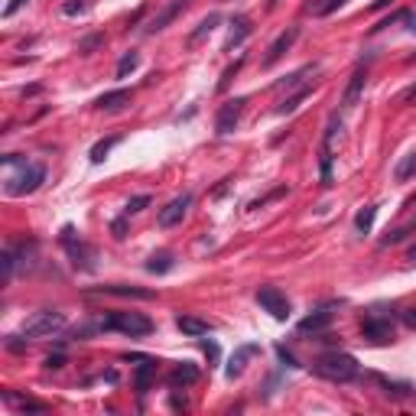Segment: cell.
<instances>
[{
    "mask_svg": "<svg viewBox=\"0 0 416 416\" xmlns=\"http://www.w3.org/2000/svg\"><path fill=\"white\" fill-rule=\"evenodd\" d=\"M322 380H332V384H348V380L358 378V361L351 355H345V351H329V355H322L312 365Z\"/></svg>",
    "mask_w": 416,
    "mask_h": 416,
    "instance_id": "1",
    "label": "cell"
},
{
    "mask_svg": "<svg viewBox=\"0 0 416 416\" xmlns=\"http://www.w3.org/2000/svg\"><path fill=\"white\" fill-rule=\"evenodd\" d=\"M101 329L140 338V335H150L153 332V319L143 316V312H111L108 319H101Z\"/></svg>",
    "mask_w": 416,
    "mask_h": 416,
    "instance_id": "2",
    "label": "cell"
},
{
    "mask_svg": "<svg viewBox=\"0 0 416 416\" xmlns=\"http://www.w3.org/2000/svg\"><path fill=\"white\" fill-rule=\"evenodd\" d=\"M62 325H65V316L62 312H56V309H39V312H33L23 322V335L26 338H46L52 332H59Z\"/></svg>",
    "mask_w": 416,
    "mask_h": 416,
    "instance_id": "3",
    "label": "cell"
},
{
    "mask_svg": "<svg viewBox=\"0 0 416 416\" xmlns=\"http://www.w3.org/2000/svg\"><path fill=\"white\" fill-rule=\"evenodd\" d=\"M62 247H65V254L72 257V264L75 267H82V270H95V251L85 244V241H78L75 238V231H72V224H65L62 228Z\"/></svg>",
    "mask_w": 416,
    "mask_h": 416,
    "instance_id": "4",
    "label": "cell"
},
{
    "mask_svg": "<svg viewBox=\"0 0 416 416\" xmlns=\"http://www.w3.org/2000/svg\"><path fill=\"white\" fill-rule=\"evenodd\" d=\"M43 179H46V170H43L39 163H33V166H23V172H20V176L7 179V196H30V192H36L39 185H43Z\"/></svg>",
    "mask_w": 416,
    "mask_h": 416,
    "instance_id": "5",
    "label": "cell"
},
{
    "mask_svg": "<svg viewBox=\"0 0 416 416\" xmlns=\"http://www.w3.org/2000/svg\"><path fill=\"white\" fill-rule=\"evenodd\" d=\"M257 303H260V309L270 312L277 322H286V319H290V299H286V293H280L277 286H260Z\"/></svg>",
    "mask_w": 416,
    "mask_h": 416,
    "instance_id": "6",
    "label": "cell"
},
{
    "mask_svg": "<svg viewBox=\"0 0 416 416\" xmlns=\"http://www.w3.org/2000/svg\"><path fill=\"white\" fill-rule=\"evenodd\" d=\"M247 101L244 98H231V101H224L218 108V117H215V134H231L234 127H238V121H241V111H244Z\"/></svg>",
    "mask_w": 416,
    "mask_h": 416,
    "instance_id": "7",
    "label": "cell"
},
{
    "mask_svg": "<svg viewBox=\"0 0 416 416\" xmlns=\"http://www.w3.org/2000/svg\"><path fill=\"white\" fill-rule=\"evenodd\" d=\"M361 335H365L367 342H374V345L391 342V338H393V325H391V319L367 316V319H365V325H361Z\"/></svg>",
    "mask_w": 416,
    "mask_h": 416,
    "instance_id": "8",
    "label": "cell"
},
{
    "mask_svg": "<svg viewBox=\"0 0 416 416\" xmlns=\"http://www.w3.org/2000/svg\"><path fill=\"white\" fill-rule=\"evenodd\" d=\"M189 205H192V196L189 192H183V196H176L170 202V205L159 211V228H172V224H179V221L185 218V211H189Z\"/></svg>",
    "mask_w": 416,
    "mask_h": 416,
    "instance_id": "9",
    "label": "cell"
},
{
    "mask_svg": "<svg viewBox=\"0 0 416 416\" xmlns=\"http://www.w3.org/2000/svg\"><path fill=\"white\" fill-rule=\"evenodd\" d=\"M296 36H299V30H296V26H290V30H283L280 36H277L273 43H270L267 56H264V69H270V65H277V62H280L283 56H286V49H290V46L296 43Z\"/></svg>",
    "mask_w": 416,
    "mask_h": 416,
    "instance_id": "10",
    "label": "cell"
},
{
    "mask_svg": "<svg viewBox=\"0 0 416 416\" xmlns=\"http://www.w3.org/2000/svg\"><path fill=\"white\" fill-rule=\"evenodd\" d=\"M257 351H260V345H254V342L238 345V348H234V355H231V361H228V367H224V374H228L231 380L241 378V374H244V367H247V361L257 355Z\"/></svg>",
    "mask_w": 416,
    "mask_h": 416,
    "instance_id": "11",
    "label": "cell"
},
{
    "mask_svg": "<svg viewBox=\"0 0 416 416\" xmlns=\"http://www.w3.org/2000/svg\"><path fill=\"white\" fill-rule=\"evenodd\" d=\"M365 82H367V69L361 65V69H355V75H351V82H348V88H345V95H342V108L345 111H351L358 104L361 91H365Z\"/></svg>",
    "mask_w": 416,
    "mask_h": 416,
    "instance_id": "12",
    "label": "cell"
},
{
    "mask_svg": "<svg viewBox=\"0 0 416 416\" xmlns=\"http://www.w3.org/2000/svg\"><path fill=\"white\" fill-rule=\"evenodd\" d=\"M332 316H335V312H332V309H316V312H309V316L303 319V322H299V325H296V329L303 332V335H309V332H312V335H316V332L329 329V325H332Z\"/></svg>",
    "mask_w": 416,
    "mask_h": 416,
    "instance_id": "13",
    "label": "cell"
},
{
    "mask_svg": "<svg viewBox=\"0 0 416 416\" xmlns=\"http://www.w3.org/2000/svg\"><path fill=\"white\" fill-rule=\"evenodd\" d=\"M183 10H185V0H172L170 7H166L163 13H159V16H153V20H150L147 33H159V30H166V26H170L172 20H176V16H179Z\"/></svg>",
    "mask_w": 416,
    "mask_h": 416,
    "instance_id": "14",
    "label": "cell"
},
{
    "mask_svg": "<svg viewBox=\"0 0 416 416\" xmlns=\"http://www.w3.org/2000/svg\"><path fill=\"white\" fill-rule=\"evenodd\" d=\"M247 36H251V20H247V16H234V20H231V33H228V43H224V49L231 52L234 46H241Z\"/></svg>",
    "mask_w": 416,
    "mask_h": 416,
    "instance_id": "15",
    "label": "cell"
},
{
    "mask_svg": "<svg viewBox=\"0 0 416 416\" xmlns=\"http://www.w3.org/2000/svg\"><path fill=\"white\" fill-rule=\"evenodd\" d=\"M176 325H179V332L192 335V338H202V335H208V332H211V325H208V322H202V319H196V316H179V319H176Z\"/></svg>",
    "mask_w": 416,
    "mask_h": 416,
    "instance_id": "16",
    "label": "cell"
},
{
    "mask_svg": "<svg viewBox=\"0 0 416 416\" xmlns=\"http://www.w3.org/2000/svg\"><path fill=\"white\" fill-rule=\"evenodd\" d=\"M198 380V367L196 365H179L176 371L170 374V387H189Z\"/></svg>",
    "mask_w": 416,
    "mask_h": 416,
    "instance_id": "17",
    "label": "cell"
},
{
    "mask_svg": "<svg viewBox=\"0 0 416 416\" xmlns=\"http://www.w3.org/2000/svg\"><path fill=\"white\" fill-rule=\"evenodd\" d=\"M130 101V91L127 88H117V91H108V95H101L95 104H98L101 111H117V108H124Z\"/></svg>",
    "mask_w": 416,
    "mask_h": 416,
    "instance_id": "18",
    "label": "cell"
},
{
    "mask_svg": "<svg viewBox=\"0 0 416 416\" xmlns=\"http://www.w3.org/2000/svg\"><path fill=\"white\" fill-rule=\"evenodd\" d=\"M157 374V365L150 361V358H140V365H137V393H147L150 391V380Z\"/></svg>",
    "mask_w": 416,
    "mask_h": 416,
    "instance_id": "19",
    "label": "cell"
},
{
    "mask_svg": "<svg viewBox=\"0 0 416 416\" xmlns=\"http://www.w3.org/2000/svg\"><path fill=\"white\" fill-rule=\"evenodd\" d=\"M101 293L134 296V299H153V293H150V290H140V286H124V283H114V286H101Z\"/></svg>",
    "mask_w": 416,
    "mask_h": 416,
    "instance_id": "20",
    "label": "cell"
},
{
    "mask_svg": "<svg viewBox=\"0 0 416 416\" xmlns=\"http://www.w3.org/2000/svg\"><path fill=\"white\" fill-rule=\"evenodd\" d=\"M374 218H378V208H374V205H365V208H361V211L355 215L358 234H371V228H374Z\"/></svg>",
    "mask_w": 416,
    "mask_h": 416,
    "instance_id": "21",
    "label": "cell"
},
{
    "mask_svg": "<svg viewBox=\"0 0 416 416\" xmlns=\"http://www.w3.org/2000/svg\"><path fill=\"white\" fill-rule=\"evenodd\" d=\"M393 176H397V183H406V179H413V176H416V150H413V153H406V157L397 163Z\"/></svg>",
    "mask_w": 416,
    "mask_h": 416,
    "instance_id": "22",
    "label": "cell"
},
{
    "mask_svg": "<svg viewBox=\"0 0 416 416\" xmlns=\"http://www.w3.org/2000/svg\"><path fill=\"white\" fill-rule=\"evenodd\" d=\"M172 264H176V260H172L170 251H159V254H153V257L147 260V270L150 273H170Z\"/></svg>",
    "mask_w": 416,
    "mask_h": 416,
    "instance_id": "23",
    "label": "cell"
},
{
    "mask_svg": "<svg viewBox=\"0 0 416 416\" xmlns=\"http://www.w3.org/2000/svg\"><path fill=\"white\" fill-rule=\"evenodd\" d=\"M117 143H121V137H104V140H98V143L91 147V163H104L108 153L117 147Z\"/></svg>",
    "mask_w": 416,
    "mask_h": 416,
    "instance_id": "24",
    "label": "cell"
},
{
    "mask_svg": "<svg viewBox=\"0 0 416 416\" xmlns=\"http://www.w3.org/2000/svg\"><path fill=\"white\" fill-rule=\"evenodd\" d=\"M218 23H221V16H218V13H208L205 20H202V23H198V30H196V33H192V36H189V46H196L198 39H205L208 33H211V30H215V26H218Z\"/></svg>",
    "mask_w": 416,
    "mask_h": 416,
    "instance_id": "25",
    "label": "cell"
},
{
    "mask_svg": "<svg viewBox=\"0 0 416 416\" xmlns=\"http://www.w3.org/2000/svg\"><path fill=\"white\" fill-rule=\"evenodd\" d=\"M309 95H312V88H309V85H306V88H299L296 95H290V98H286V101L280 104V108H277V114H293V111L299 108V104H303V101H306Z\"/></svg>",
    "mask_w": 416,
    "mask_h": 416,
    "instance_id": "26",
    "label": "cell"
},
{
    "mask_svg": "<svg viewBox=\"0 0 416 416\" xmlns=\"http://www.w3.org/2000/svg\"><path fill=\"white\" fill-rule=\"evenodd\" d=\"M137 65H140V56H137V52H127V56L117 62V78H127V75L134 72Z\"/></svg>",
    "mask_w": 416,
    "mask_h": 416,
    "instance_id": "27",
    "label": "cell"
},
{
    "mask_svg": "<svg viewBox=\"0 0 416 416\" xmlns=\"http://www.w3.org/2000/svg\"><path fill=\"white\" fill-rule=\"evenodd\" d=\"M0 264H3V283H10L13 267H16V251L7 247V251H3V257H0Z\"/></svg>",
    "mask_w": 416,
    "mask_h": 416,
    "instance_id": "28",
    "label": "cell"
},
{
    "mask_svg": "<svg viewBox=\"0 0 416 416\" xmlns=\"http://www.w3.org/2000/svg\"><path fill=\"white\" fill-rule=\"evenodd\" d=\"M342 3H345V0H325V3H312V7H309V13H312V16H329V13L338 10Z\"/></svg>",
    "mask_w": 416,
    "mask_h": 416,
    "instance_id": "29",
    "label": "cell"
},
{
    "mask_svg": "<svg viewBox=\"0 0 416 416\" xmlns=\"http://www.w3.org/2000/svg\"><path fill=\"white\" fill-rule=\"evenodd\" d=\"M147 205H150V196H134L130 202H127V208H124V215L130 218V215H137V211H143Z\"/></svg>",
    "mask_w": 416,
    "mask_h": 416,
    "instance_id": "30",
    "label": "cell"
},
{
    "mask_svg": "<svg viewBox=\"0 0 416 416\" xmlns=\"http://www.w3.org/2000/svg\"><path fill=\"white\" fill-rule=\"evenodd\" d=\"M380 384H384L387 393H393V397H406V393H410V384H397V380H384V378H380Z\"/></svg>",
    "mask_w": 416,
    "mask_h": 416,
    "instance_id": "31",
    "label": "cell"
},
{
    "mask_svg": "<svg viewBox=\"0 0 416 416\" xmlns=\"http://www.w3.org/2000/svg\"><path fill=\"white\" fill-rule=\"evenodd\" d=\"M85 10H88V0H69V3L62 7L65 16H75V13H85Z\"/></svg>",
    "mask_w": 416,
    "mask_h": 416,
    "instance_id": "32",
    "label": "cell"
},
{
    "mask_svg": "<svg viewBox=\"0 0 416 416\" xmlns=\"http://www.w3.org/2000/svg\"><path fill=\"white\" fill-rule=\"evenodd\" d=\"M400 23H406V30L416 33V10H400Z\"/></svg>",
    "mask_w": 416,
    "mask_h": 416,
    "instance_id": "33",
    "label": "cell"
},
{
    "mask_svg": "<svg viewBox=\"0 0 416 416\" xmlns=\"http://www.w3.org/2000/svg\"><path fill=\"white\" fill-rule=\"evenodd\" d=\"M111 231H114L117 241H124V238H127V218H117L114 224H111Z\"/></svg>",
    "mask_w": 416,
    "mask_h": 416,
    "instance_id": "34",
    "label": "cell"
},
{
    "mask_svg": "<svg viewBox=\"0 0 416 416\" xmlns=\"http://www.w3.org/2000/svg\"><path fill=\"white\" fill-rule=\"evenodd\" d=\"M277 358H280V361H283V365H286V367H299V365H296V358L290 355V351H286L283 345H277Z\"/></svg>",
    "mask_w": 416,
    "mask_h": 416,
    "instance_id": "35",
    "label": "cell"
},
{
    "mask_svg": "<svg viewBox=\"0 0 416 416\" xmlns=\"http://www.w3.org/2000/svg\"><path fill=\"white\" fill-rule=\"evenodd\" d=\"M62 365H65V355H62V351H56V355L46 358V367H49V371L52 367H62Z\"/></svg>",
    "mask_w": 416,
    "mask_h": 416,
    "instance_id": "36",
    "label": "cell"
},
{
    "mask_svg": "<svg viewBox=\"0 0 416 416\" xmlns=\"http://www.w3.org/2000/svg\"><path fill=\"white\" fill-rule=\"evenodd\" d=\"M101 39H104V36H88L85 43L78 46V52H91V49H95V46H98V43H101Z\"/></svg>",
    "mask_w": 416,
    "mask_h": 416,
    "instance_id": "37",
    "label": "cell"
},
{
    "mask_svg": "<svg viewBox=\"0 0 416 416\" xmlns=\"http://www.w3.org/2000/svg\"><path fill=\"white\" fill-rule=\"evenodd\" d=\"M23 3H30V0H10V3H7V7H3V16H13V13L20 10V7H23Z\"/></svg>",
    "mask_w": 416,
    "mask_h": 416,
    "instance_id": "38",
    "label": "cell"
},
{
    "mask_svg": "<svg viewBox=\"0 0 416 416\" xmlns=\"http://www.w3.org/2000/svg\"><path fill=\"white\" fill-rule=\"evenodd\" d=\"M238 69H241V59H238V62H234V65H231V69L224 72V78H221V85H218V88H228V82H231V78H234V72H238Z\"/></svg>",
    "mask_w": 416,
    "mask_h": 416,
    "instance_id": "39",
    "label": "cell"
},
{
    "mask_svg": "<svg viewBox=\"0 0 416 416\" xmlns=\"http://www.w3.org/2000/svg\"><path fill=\"white\" fill-rule=\"evenodd\" d=\"M202 348H205V355L211 358V361L218 358V345H215V342H202Z\"/></svg>",
    "mask_w": 416,
    "mask_h": 416,
    "instance_id": "40",
    "label": "cell"
},
{
    "mask_svg": "<svg viewBox=\"0 0 416 416\" xmlns=\"http://www.w3.org/2000/svg\"><path fill=\"white\" fill-rule=\"evenodd\" d=\"M7 348H10V351H23L26 345H23V342H16V335H10V338H7Z\"/></svg>",
    "mask_w": 416,
    "mask_h": 416,
    "instance_id": "41",
    "label": "cell"
},
{
    "mask_svg": "<svg viewBox=\"0 0 416 416\" xmlns=\"http://www.w3.org/2000/svg\"><path fill=\"white\" fill-rule=\"evenodd\" d=\"M404 319H406V325H413V329H416V309H410V312H404Z\"/></svg>",
    "mask_w": 416,
    "mask_h": 416,
    "instance_id": "42",
    "label": "cell"
},
{
    "mask_svg": "<svg viewBox=\"0 0 416 416\" xmlns=\"http://www.w3.org/2000/svg\"><path fill=\"white\" fill-rule=\"evenodd\" d=\"M404 101H406V104H410V101H416V85H413V88H410V91H406V95H404Z\"/></svg>",
    "mask_w": 416,
    "mask_h": 416,
    "instance_id": "43",
    "label": "cell"
},
{
    "mask_svg": "<svg viewBox=\"0 0 416 416\" xmlns=\"http://www.w3.org/2000/svg\"><path fill=\"white\" fill-rule=\"evenodd\" d=\"M270 7H277V0H270Z\"/></svg>",
    "mask_w": 416,
    "mask_h": 416,
    "instance_id": "44",
    "label": "cell"
}]
</instances>
